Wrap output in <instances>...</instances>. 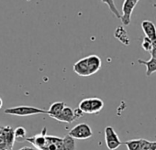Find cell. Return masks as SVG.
Here are the masks:
<instances>
[{"mask_svg": "<svg viewBox=\"0 0 156 150\" xmlns=\"http://www.w3.org/2000/svg\"><path fill=\"white\" fill-rule=\"evenodd\" d=\"M104 107V102L99 98H86L79 103V108L84 114H98Z\"/></svg>", "mask_w": 156, "mask_h": 150, "instance_id": "6da1fadb", "label": "cell"}, {"mask_svg": "<svg viewBox=\"0 0 156 150\" xmlns=\"http://www.w3.org/2000/svg\"><path fill=\"white\" fill-rule=\"evenodd\" d=\"M4 113L6 114L16 115V116H30V115L40 114H47V110H43L33 106L22 105V106L7 108L4 111Z\"/></svg>", "mask_w": 156, "mask_h": 150, "instance_id": "7a4b0ae2", "label": "cell"}, {"mask_svg": "<svg viewBox=\"0 0 156 150\" xmlns=\"http://www.w3.org/2000/svg\"><path fill=\"white\" fill-rule=\"evenodd\" d=\"M71 137H73V139H79V140H85V139H88L90 137H92L93 135V132L91 127L85 123L79 124L75 125L74 127H73L68 134Z\"/></svg>", "mask_w": 156, "mask_h": 150, "instance_id": "3957f363", "label": "cell"}, {"mask_svg": "<svg viewBox=\"0 0 156 150\" xmlns=\"http://www.w3.org/2000/svg\"><path fill=\"white\" fill-rule=\"evenodd\" d=\"M105 141L106 145L109 150H116L122 145L118 134L111 126H107L105 128Z\"/></svg>", "mask_w": 156, "mask_h": 150, "instance_id": "277c9868", "label": "cell"}, {"mask_svg": "<svg viewBox=\"0 0 156 150\" xmlns=\"http://www.w3.org/2000/svg\"><path fill=\"white\" fill-rule=\"evenodd\" d=\"M136 6V3L132 0H124V3L122 6V14L120 15V20L124 26H128L130 23L131 14L133 9Z\"/></svg>", "mask_w": 156, "mask_h": 150, "instance_id": "5b68a950", "label": "cell"}, {"mask_svg": "<svg viewBox=\"0 0 156 150\" xmlns=\"http://www.w3.org/2000/svg\"><path fill=\"white\" fill-rule=\"evenodd\" d=\"M46 132H47V129L43 128L41 134L36 135L31 137H27L26 140L28 142L31 143L37 149L43 150L45 147V145H46Z\"/></svg>", "mask_w": 156, "mask_h": 150, "instance_id": "8992f818", "label": "cell"}, {"mask_svg": "<svg viewBox=\"0 0 156 150\" xmlns=\"http://www.w3.org/2000/svg\"><path fill=\"white\" fill-rule=\"evenodd\" d=\"M73 71L76 74L79 75V76H82V77L90 76L89 70H88V66H87V57L79 60L74 63Z\"/></svg>", "mask_w": 156, "mask_h": 150, "instance_id": "52a82bcc", "label": "cell"}, {"mask_svg": "<svg viewBox=\"0 0 156 150\" xmlns=\"http://www.w3.org/2000/svg\"><path fill=\"white\" fill-rule=\"evenodd\" d=\"M141 29H142L146 38H148L152 42L156 41V27L151 21H150V20L142 21Z\"/></svg>", "mask_w": 156, "mask_h": 150, "instance_id": "ba28073f", "label": "cell"}, {"mask_svg": "<svg viewBox=\"0 0 156 150\" xmlns=\"http://www.w3.org/2000/svg\"><path fill=\"white\" fill-rule=\"evenodd\" d=\"M43 150H63L62 138L46 135V145Z\"/></svg>", "mask_w": 156, "mask_h": 150, "instance_id": "9c48e42d", "label": "cell"}, {"mask_svg": "<svg viewBox=\"0 0 156 150\" xmlns=\"http://www.w3.org/2000/svg\"><path fill=\"white\" fill-rule=\"evenodd\" d=\"M87 66L90 76L97 73L101 68V59L97 55H89L87 57Z\"/></svg>", "mask_w": 156, "mask_h": 150, "instance_id": "30bf717a", "label": "cell"}, {"mask_svg": "<svg viewBox=\"0 0 156 150\" xmlns=\"http://www.w3.org/2000/svg\"><path fill=\"white\" fill-rule=\"evenodd\" d=\"M53 119H55L59 122H64V123L71 124L75 120V116L73 114V110L68 106H65L63 108V110L62 111V113L60 114H58L57 116L53 117Z\"/></svg>", "mask_w": 156, "mask_h": 150, "instance_id": "8fae6325", "label": "cell"}, {"mask_svg": "<svg viewBox=\"0 0 156 150\" xmlns=\"http://www.w3.org/2000/svg\"><path fill=\"white\" fill-rule=\"evenodd\" d=\"M0 135H3L6 139V142L8 144V146L10 150H12L14 143H15V135H14V129H12L10 126H5L0 127Z\"/></svg>", "mask_w": 156, "mask_h": 150, "instance_id": "7c38bea8", "label": "cell"}, {"mask_svg": "<svg viewBox=\"0 0 156 150\" xmlns=\"http://www.w3.org/2000/svg\"><path fill=\"white\" fill-rule=\"evenodd\" d=\"M65 106L66 105L63 102H55L51 104L49 110H47V114H49L51 118H53L58 114H60Z\"/></svg>", "mask_w": 156, "mask_h": 150, "instance_id": "4fadbf2b", "label": "cell"}, {"mask_svg": "<svg viewBox=\"0 0 156 150\" xmlns=\"http://www.w3.org/2000/svg\"><path fill=\"white\" fill-rule=\"evenodd\" d=\"M138 62L140 64L145 65L146 66V76L149 77L154 72H156V60L151 58L149 60H143L141 59L138 60Z\"/></svg>", "mask_w": 156, "mask_h": 150, "instance_id": "5bb4252c", "label": "cell"}, {"mask_svg": "<svg viewBox=\"0 0 156 150\" xmlns=\"http://www.w3.org/2000/svg\"><path fill=\"white\" fill-rule=\"evenodd\" d=\"M115 37L120 42H122L123 44H125V45H129V39L128 35H127V32H126V30L122 27H119L116 29V31H115Z\"/></svg>", "mask_w": 156, "mask_h": 150, "instance_id": "9a60e30c", "label": "cell"}, {"mask_svg": "<svg viewBox=\"0 0 156 150\" xmlns=\"http://www.w3.org/2000/svg\"><path fill=\"white\" fill-rule=\"evenodd\" d=\"M122 144L126 145L128 150H140L141 148V144H142V139H132L129 140L126 142H122Z\"/></svg>", "mask_w": 156, "mask_h": 150, "instance_id": "2e32d148", "label": "cell"}, {"mask_svg": "<svg viewBox=\"0 0 156 150\" xmlns=\"http://www.w3.org/2000/svg\"><path fill=\"white\" fill-rule=\"evenodd\" d=\"M62 149L63 150H75V142L69 135L62 138Z\"/></svg>", "mask_w": 156, "mask_h": 150, "instance_id": "e0dca14e", "label": "cell"}, {"mask_svg": "<svg viewBox=\"0 0 156 150\" xmlns=\"http://www.w3.org/2000/svg\"><path fill=\"white\" fill-rule=\"evenodd\" d=\"M26 135H27V131L24 127L22 126H19L14 130V135H15V141L18 142H22L24 139H26Z\"/></svg>", "mask_w": 156, "mask_h": 150, "instance_id": "ac0fdd59", "label": "cell"}, {"mask_svg": "<svg viewBox=\"0 0 156 150\" xmlns=\"http://www.w3.org/2000/svg\"><path fill=\"white\" fill-rule=\"evenodd\" d=\"M101 1L105 4H107L111 11V13H113V15L117 18V19H120V13L119 12L116 5H115V2L114 0H101Z\"/></svg>", "mask_w": 156, "mask_h": 150, "instance_id": "d6986e66", "label": "cell"}, {"mask_svg": "<svg viewBox=\"0 0 156 150\" xmlns=\"http://www.w3.org/2000/svg\"><path fill=\"white\" fill-rule=\"evenodd\" d=\"M140 150H156V141H149L142 139Z\"/></svg>", "mask_w": 156, "mask_h": 150, "instance_id": "ffe728a7", "label": "cell"}, {"mask_svg": "<svg viewBox=\"0 0 156 150\" xmlns=\"http://www.w3.org/2000/svg\"><path fill=\"white\" fill-rule=\"evenodd\" d=\"M141 47L144 50L146 51H150L151 50V48H152V41L150 40L148 38L144 37L143 38V40H142V44H141Z\"/></svg>", "mask_w": 156, "mask_h": 150, "instance_id": "44dd1931", "label": "cell"}, {"mask_svg": "<svg viewBox=\"0 0 156 150\" xmlns=\"http://www.w3.org/2000/svg\"><path fill=\"white\" fill-rule=\"evenodd\" d=\"M0 148L3 149V150H10L9 148V146H8V144L6 142V139L1 135H0Z\"/></svg>", "mask_w": 156, "mask_h": 150, "instance_id": "7402d4cb", "label": "cell"}, {"mask_svg": "<svg viewBox=\"0 0 156 150\" xmlns=\"http://www.w3.org/2000/svg\"><path fill=\"white\" fill-rule=\"evenodd\" d=\"M151 58L156 60V41L152 42V48H151Z\"/></svg>", "mask_w": 156, "mask_h": 150, "instance_id": "603a6c76", "label": "cell"}, {"mask_svg": "<svg viewBox=\"0 0 156 150\" xmlns=\"http://www.w3.org/2000/svg\"><path fill=\"white\" fill-rule=\"evenodd\" d=\"M73 114H74L75 119H76V118H80V117H82V116H83V114H84V113H83L79 108L74 109V110H73Z\"/></svg>", "mask_w": 156, "mask_h": 150, "instance_id": "cb8c5ba5", "label": "cell"}, {"mask_svg": "<svg viewBox=\"0 0 156 150\" xmlns=\"http://www.w3.org/2000/svg\"><path fill=\"white\" fill-rule=\"evenodd\" d=\"M20 150H37V149H34L32 147H28V146H25V147H22L20 148Z\"/></svg>", "mask_w": 156, "mask_h": 150, "instance_id": "d4e9b609", "label": "cell"}, {"mask_svg": "<svg viewBox=\"0 0 156 150\" xmlns=\"http://www.w3.org/2000/svg\"><path fill=\"white\" fill-rule=\"evenodd\" d=\"M2 106H3V100H2L1 97H0V109L2 108Z\"/></svg>", "mask_w": 156, "mask_h": 150, "instance_id": "484cf974", "label": "cell"}, {"mask_svg": "<svg viewBox=\"0 0 156 150\" xmlns=\"http://www.w3.org/2000/svg\"><path fill=\"white\" fill-rule=\"evenodd\" d=\"M132 1H133V2H135V3L137 4V3H138V2L140 1V0H132Z\"/></svg>", "mask_w": 156, "mask_h": 150, "instance_id": "4316f807", "label": "cell"}, {"mask_svg": "<svg viewBox=\"0 0 156 150\" xmlns=\"http://www.w3.org/2000/svg\"><path fill=\"white\" fill-rule=\"evenodd\" d=\"M0 150H3V149H1V148H0Z\"/></svg>", "mask_w": 156, "mask_h": 150, "instance_id": "83f0119b", "label": "cell"}]
</instances>
